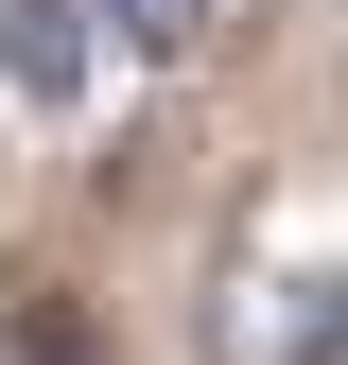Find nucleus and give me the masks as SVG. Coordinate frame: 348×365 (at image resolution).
<instances>
[{
	"instance_id": "1",
	"label": "nucleus",
	"mask_w": 348,
	"mask_h": 365,
	"mask_svg": "<svg viewBox=\"0 0 348 365\" xmlns=\"http://www.w3.org/2000/svg\"><path fill=\"white\" fill-rule=\"evenodd\" d=\"M87 53H105L87 0H0V70H18V105H87Z\"/></svg>"
},
{
	"instance_id": "3",
	"label": "nucleus",
	"mask_w": 348,
	"mask_h": 365,
	"mask_svg": "<svg viewBox=\"0 0 348 365\" xmlns=\"http://www.w3.org/2000/svg\"><path fill=\"white\" fill-rule=\"evenodd\" d=\"M18 365H87V331H18Z\"/></svg>"
},
{
	"instance_id": "2",
	"label": "nucleus",
	"mask_w": 348,
	"mask_h": 365,
	"mask_svg": "<svg viewBox=\"0 0 348 365\" xmlns=\"http://www.w3.org/2000/svg\"><path fill=\"white\" fill-rule=\"evenodd\" d=\"M87 18H105L122 53H192V35H209V0H87Z\"/></svg>"
}]
</instances>
